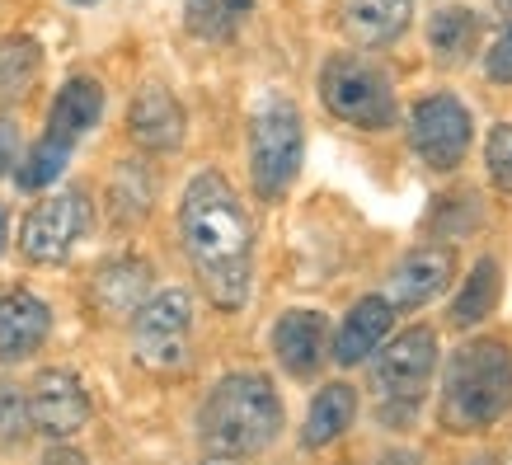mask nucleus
<instances>
[{
    "label": "nucleus",
    "instance_id": "nucleus-1",
    "mask_svg": "<svg viewBox=\"0 0 512 465\" xmlns=\"http://www.w3.org/2000/svg\"><path fill=\"white\" fill-rule=\"evenodd\" d=\"M179 235L202 292L217 310H240L254 282V226L245 202L217 170L188 179L179 202Z\"/></svg>",
    "mask_w": 512,
    "mask_h": 465
},
{
    "label": "nucleus",
    "instance_id": "nucleus-2",
    "mask_svg": "<svg viewBox=\"0 0 512 465\" xmlns=\"http://www.w3.org/2000/svg\"><path fill=\"white\" fill-rule=\"evenodd\" d=\"M282 400L259 372H231L207 390L198 409V447L212 461H245L278 442Z\"/></svg>",
    "mask_w": 512,
    "mask_h": 465
},
{
    "label": "nucleus",
    "instance_id": "nucleus-3",
    "mask_svg": "<svg viewBox=\"0 0 512 465\" xmlns=\"http://www.w3.org/2000/svg\"><path fill=\"white\" fill-rule=\"evenodd\" d=\"M512 409V353L498 339H470L456 348L442 376L437 423L447 433H484Z\"/></svg>",
    "mask_w": 512,
    "mask_h": 465
},
{
    "label": "nucleus",
    "instance_id": "nucleus-4",
    "mask_svg": "<svg viewBox=\"0 0 512 465\" xmlns=\"http://www.w3.org/2000/svg\"><path fill=\"white\" fill-rule=\"evenodd\" d=\"M301 160H306L301 113L287 99H273L249 123V179H254V193L264 202H278L296 184Z\"/></svg>",
    "mask_w": 512,
    "mask_h": 465
},
{
    "label": "nucleus",
    "instance_id": "nucleus-5",
    "mask_svg": "<svg viewBox=\"0 0 512 465\" xmlns=\"http://www.w3.org/2000/svg\"><path fill=\"white\" fill-rule=\"evenodd\" d=\"M437 372V329L414 325L372 357V390L381 400V419H409Z\"/></svg>",
    "mask_w": 512,
    "mask_h": 465
},
{
    "label": "nucleus",
    "instance_id": "nucleus-6",
    "mask_svg": "<svg viewBox=\"0 0 512 465\" xmlns=\"http://www.w3.org/2000/svg\"><path fill=\"white\" fill-rule=\"evenodd\" d=\"M320 99L339 123L362 127V132H381V127L395 123V90H390L386 71L372 66L367 57H357V52H339L325 62Z\"/></svg>",
    "mask_w": 512,
    "mask_h": 465
},
{
    "label": "nucleus",
    "instance_id": "nucleus-7",
    "mask_svg": "<svg viewBox=\"0 0 512 465\" xmlns=\"http://www.w3.org/2000/svg\"><path fill=\"white\" fill-rule=\"evenodd\" d=\"M127 325H132V353L146 372L170 376L188 367V348H193V301H188V292H179V287L151 292Z\"/></svg>",
    "mask_w": 512,
    "mask_h": 465
},
{
    "label": "nucleus",
    "instance_id": "nucleus-8",
    "mask_svg": "<svg viewBox=\"0 0 512 465\" xmlns=\"http://www.w3.org/2000/svg\"><path fill=\"white\" fill-rule=\"evenodd\" d=\"M90 198L80 188H66V193H52V198L33 202L24 226H19V249L29 264H62L71 259V249L85 240L90 231Z\"/></svg>",
    "mask_w": 512,
    "mask_h": 465
},
{
    "label": "nucleus",
    "instance_id": "nucleus-9",
    "mask_svg": "<svg viewBox=\"0 0 512 465\" xmlns=\"http://www.w3.org/2000/svg\"><path fill=\"white\" fill-rule=\"evenodd\" d=\"M475 137V118L456 94H428L409 109V146L428 170H456L470 151Z\"/></svg>",
    "mask_w": 512,
    "mask_h": 465
},
{
    "label": "nucleus",
    "instance_id": "nucleus-10",
    "mask_svg": "<svg viewBox=\"0 0 512 465\" xmlns=\"http://www.w3.org/2000/svg\"><path fill=\"white\" fill-rule=\"evenodd\" d=\"M29 423L33 433L52 437V442L76 437L90 423V390H85V381L76 372H66V367L38 372L29 386Z\"/></svg>",
    "mask_w": 512,
    "mask_h": 465
},
{
    "label": "nucleus",
    "instance_id": "nucleus-11",
    "mask_svg": "<svg viewBox=\"0 0 512 465\" xmlns=\"http://www.w3.org/2000/svg\"><path fill=\"white\" fill-rule=\"evenodd\" d=\"M456 278V249L451 245H423L409 249L400 264L390 268V306L395 310H419L433 296H442Z\"/></svg>",
    "mask_w": 512,
    "mask_h": 465
},
{
    "label": "nucleus",
    "instance_id": "nucleus-12",
    "mask_svg": "<svg viewBox=\"0 0 512 465\" xmlns=\"http://www.w3.org/2000/svg\"><path fill=\"white\" fill-rule=\"evenodd\" d=\"M184 104L174 99L165 85H141L137 94H132V104H127V132H132V141H137L141 151H179L184 146Z\"/></svg>",
    "mask_w": 512,
    "mask_h": 465
},
{
    "label": "nucleus",
    "instance_id": "nucleus-13",
    "mask_svg": "<svg viewBox=\"0 0 512 465\" xmlns=\"http://www.w3.org/2000/svg\"><path fill=\"white\" fill-rule=\"evenodd\" d=\"M146 296H151V264L137 259V254H118V259L94 268L90 306L99 310L104 320H132Z\"/></svg>",
    "mask_w": 512,
    "mask_h": 465
},
{
    "label": "nucleus",
    "instance_id": "nucleus-14",
    "mask_svg": "<svg viewBox=\"0 0 512 465\" xmlns=\"http://www.w3.org/2000/svg\"><path fill=\"white\" fill-rule=\"evenodd\" d=\"M52 334V310L43 296L24 292H0V362H29Z\"/></svg>",
    "mask_w": 512,
    "mask_h": 465
},
{
    "label": "nucleus",
    "instance_id": "nucleus-15",
    "mask_svg": "<svg viewBox=\"0 0 512 465\" xmlns=\"http://www.w3.org/2000/svg\"><path fill=\"white\" fill-rule=\"evenodd\" d=\"M273 353L287 376H315L329 353V325L320 310H287L273 325Z\"/></svg>",
    "mask_w": 512,
    "mask_h": 465
},
{
    "label": "nucleus",
    "instance_id": "nucleus-16",
    "mask_svg": "<svg viewBox=\"0 0 512 465\" xmlns=\"http://www.w3.org/2000/svg\"><path fill=\"white\" fill-rule=\"evenodd\" d=\"M390 325H395V306L390 296H362L348 315H343L339 334H334V362L339 367H357L386 343Z\"/></svg>",
    "mask_w": 512,
    "mask_h": 465
},
{
    "label": "nucleus",
    "instance_id": "nucleus-17",
    "mask_svg": "<svg viewBox=\"0 0 512 465\" xmlns=\"http://www.w3.org/2000/svg\"><path fill=\"white\" fill-rule=\"evenodd\" d=\"M99 118H104V85L94 76H71L47 109V137L80 146L99 127Z\"/></svg>",
    "mask_w": 512,
    "mask_h": 465
},
{
    "label": "nucleus",
    "instance_id": "nucleus-18",
    "mask_svg": "<svg viewBox=\"0 0 512 465\" xmlns=\"http://www.w3.org/2000/svg\"><path fill=\"white\" fill-rule=\"evenodd\" d=\"M414 19V0H339V29L357 47H386L404 38Z\"/></svg>",
    "mask_w": 512,
    "mask_h": 465
},
{
    "label": "nucleus",
    "instance_id": "nucleus-19",
    "mask_svg": "<svg viewBox=\"0 0 512 465\" xmlns=\"http://www.w3.org/2000/svg\"><path fill=\"white\" fill-rule=\"evenodd\" d=\"M357 419V390L348 381H329L320 386V395L311 400L306 409V428H301V447L306 451H320V447H334Z\"/></svg>",
    "mask_w": 512,
    "mask_h": 465
},
{
    "label": "nucleus",
    "instance_id": "nucleus-20",
    "mask_svg": "<svg viewBox=\"0 0 512 465\" xmlns=\"http://www.w3.org/2000/svg\"><path fill=\"white\" fill-rule=\"evenodd\" d=\"M43 76V47L15 33V38H0V109L15 104L38 85Z\"/></svg>",
    "mask_w": 512,
    "mask_h": 465
},
{
    "label": "nucleus",
    "instance_id": "nucleus-21",
    "mask_svg": "<svg viewBox=\"0 0 512 465\" xmlns=\"http://www.w3.org/2000/svg\"><path fill=\"white\" fill-rule=\"evenodd\" d=\"M428 47H433L442 62H466L470 52L480 47V15L470 5L437 10L433 24H428Z\"/></svg>",
    "mask_w": 512,
    "mask_h": 465
},
{
    "label": "nucleus",
    "instance_id": "nucleus-22",
    "mask_svg": "<svg viewBox=\"0 0 512 465\" xmlns=\"http://www.w3.org/2000/svg\"><path fill=\"white\" fill-rule=\"evenodd\" d=\"M498 264L494 259H480V264L470 268V278H466V287L456 292V301H451V310H447V325L451 329H470V325H480V320H489L494 315V306H498Z\"/></svg>",
    "mask_w": 512,
    "mask_h": 465
},
{
    "label": "nucleus",
    "instance_id": "nucleus-23",
    "mask_svg": "<svg viewBox=\"0 0 512 465\" xmlns=\"http://www.w3.org/2000/svg\"><path fill=\"white\" fill-rule=\"evenodd\" d=\"M71 151H76L71 141H57V137H47L43 132V137L29 146V155L15 165V184L24 188V193H43L47 184L62 179V170L71 165Z\"/></svg>",
    "mask_w": 512,
    "mask_h": 465
},
{
    "label": "nucleus",
    "instance_id": "nucleus-24",
    "mask_svg": "<svg viewBox=\"0 0 512 465\" xmlns=\"http://www.w3.org/2000/svg\"><path fill=\"white\" fill-rule=\"evenodd\" d=\"M254 0H188V33L207 43H226L240 33Z\"/></svg>",
    "mask_w": 512,
    "mask_h": 465
},
{
    "label": "nucleus",
    "instance_id": "nucleus-25",
    "mask_svg": "<svg viewBox=\"0 0 512 465\" xmlns=\"http://www.w3.org/2000/svg\"><path fill=\"white\" fill-rule=\"evenodd\" d=\"M109 202H113V221H141L146 207H151V179L141 170L137 160H127L123 170L113 174V188H109Z\"/></svg>",
    "mask_w": 512,
    "mask_h": 465
},
{
    "label": "nucleus",
    "instance_id": "nucleus-26",
    "mask_svg": "<svg viewBox=\"0 0 512 465\" xmlns=\"http://www.w3.org/2000/svg\"><path fill=\"white\" fill-rule=\"evenodd\" d=\"M33 433L29 423V395L15 381H0V451H15Z\"/></svg>",
    "mask_w": 512,
    "mask_h": 465
},
{
    "label": "nucleus",
    "instance_id": "nucleus-27",
    "mask_svg": "<svg viewBox=\"0 0 512 465\" xmlns=\"http://www.w3.org/2000/svg\"><path fill=\"white\" fill-rule=\"evenodd\" d=\"M484 165H489V179H494L498 193H512V123L489 132V141H484Z\"/></svg>",
    "mask_w": 512,
    "mask_h": 465
},
{
    "label": "nucleus",
    "instance_id": "nucleus-28",
    "mask_svg": "<svg viewBox=\"0 0 512 465\" xmlns=\"http://www.w3.org/2000/svg\"><path fill=\"white\" fill-rule=\"evenodd\" d=\"M484 76L494 80V85H512V19H508V29L498 33V43L484 52Z\"/></svg>",
    "mask_w": 512,
    "mask_h": 465
},
{
    "label": "nucleus",
    "instance_id": "nucleus-29",
    "mask_svg": "<svg viewBox=\"0 0 512 465\" xmlns=\"http://www.w3.org/2000/svg\"><path fill=\"white\" fill-rule=\"evenodd\" d=\"M15 160H19V127L10 113L0 109V179L15 170Z\"/></svg>",
    "mask_w": 512,
    "mask_h": 465
},
{
    "label": "nucleus",
    "instance_id": "nucleus-30",
    "mask_svg": "<svg viewBox=\"0 0 512 465\" xmlns=\"http://www.w3.org/2000/svg\"><path fill=\"white\" fill-rule=\"evenodd\" d=\"M5 245H10V207L0 202V259H5Z\"/></svg>",
    "mask_w": 512,
    "mask_h": 465
},
{
    "label": "nucleus",
    "instance_id": "nucleus-31",
    "mask_svg": "<svg viewBox=\"0 0 512 465\" xmlns=\"http://www.w3.org/2000/svg\"><path fill=\"white\" fill-rule=\"evenodd\" d=\"M71 5H99V0H71Z\"/></svg>",
    "mask_w": 512,
    "mask_h": 465
}]
</instances>
